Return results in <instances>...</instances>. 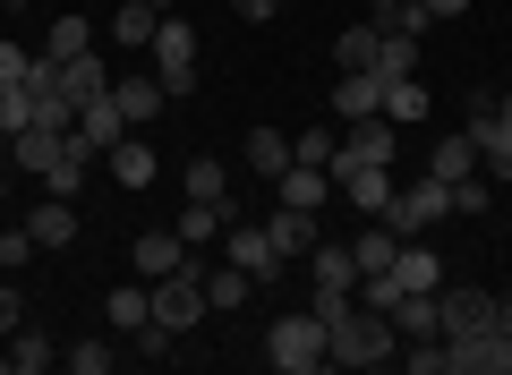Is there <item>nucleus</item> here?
<instances>
[{
    "instance_id": "1",
    "label": "nucleus",
    "mask_w": 512,
    "mask_h": 375,
    "mask_svg": "<svg viewBox=\"0 0 512 375\" xmlns=\"http://www.w3.org/2000/svg\"><path fill=\"white\" fill-rule=\"evenodd\" d=\"M325 358L333 367H393V358H402V333H393V316H376V307H350L325 333Z\"/></svg>"
},
{
    "instance_id": "2",
    "label": "nucleus",
    "mask_w": 512,
    "mask_h": 375,
    "mask_svg": "<svg viewBox=\"0 0 512 375\" xmlns=\"http://www.w3.org/2000/svg\"><path fill=\"white\" fill-rule=\"evenodd\" d=\"M265 367H282V375H316V367H333V358H325V316H316V307L274 316V324H265Z\"/></svg>"
},
{
    "instance_id": "3",
    "label": "nucleus",
    "mask_w": 512,
    "mask_h": 375,
    "mask_svg": "<svg viewBox=\"0 0 512 375\" xmlns=\"http://www.w3.org/2000/svg\"><path fill=\"white\" fill-rule=\"evenodd\" d=\"M384 222H393V231H444V222H453V179L419 171L410 188H393V205H384Z\"/></svg>"
},
{
    "instance_id": "4",
    "label": "nucleus",
    "mask_w": 512,
    "mask_h": 375,
    "mask_svg": "<svg viewBox=\"0 0 512 375\" xmlns=\"http://www.w3.org/2000/svg\"><path fill=\"white\" fill-rule=\"evenodd\" d=\"M197 316H214V307H205V273H197V256H188L180 273H163V282H154V324L188 333Z\"/></svg>"
},
{
    "instance_id": "5",
    "label": "nucleus",
    "mask_w": 512,
    "mask_h": 375,
    "mask_svg": "<svg viewBox=\"0 0 512 375\" xmlns=\"http://www.w3.org/2000/svg\"><path fill=\"white\" fill-rule=\"evenodd\" d=\"M154 77H163V94L197 86V26H180V18L154 26Z\"/></svg>"
},
{
    "instance_id": "6",
    "label": "nucleus",
    "mask_w": 512,
    "mask_h": 375,
    "mask_svg": "<svg viewBox=\"0 0 512 375\" xmlns=\"http://www.w3.org/2000/svg\"><path fill=\"white\" fill-rule=\"evenodd\" d=\"M222 248H231V265L256 273V282H274V273L291 265V256L274 248V231H265V222H239V231H222Z\"/></svg>"
},
{
    "instance_id": "7",
    "label": "nucleus",
    "mask_w": 512,
    "mask_h": 375,
    "mask_svg": "<svg viewBox=\"0 0 512 375\" xmlns=\"http://www.w3.org/2000/svg\"><path fill=\"white\" fill-rule=\"evenodd\" d=\"M333 179H342V197L359 205V214H384V205H393V171H384V162H333Z\"/></svg>"
},
{
    "instance_id": "8",
    "label": "nucleus",
    "mask_w": 512,
    "mask_h": 375,
    "mask_svg": "<svg viewBox=\"0 0 512 375\" xmlns=\"http://www.w3.org/2000/svg\"><path fill=\"white\" fill-rule=\"evenodd\" d=\"M453 375H512V341L495 333V324L487 333H461L453 341Z\"/></svg>"
},
{
    "instance_id": "9",
    "label": "nucleus",
    "mask_w": 512,
    "mask_h": 375,
    "mask_svg": "<svg viewBox=\"0 0 512 375\" xmlns=\"http://www.w3.org/2000/svg\"><path fill=\"white\" fill-rule=\"evenodd\" d=\"M436 307H444V341L487 333V324H495V290H436Z\"/></svg>"
},
{
    "instance_id": "10",
    "label": "nucleus",
    "mask_w": 512,
    "mask_h": 375,
    "mask_svg": "<svg viewBox=\"0 0 512 375\" xmlns=\"http://www.w3.org/2000/svg\"><path fill=\"white\" fill-rule=\"evenodd\" d=\"M86 162H94V145H86V137H77V128H69V137L52 145V162H43L35 179H43V188H52V197H77V179H86Z\"/></svg>"
},
{
    "instance_id": "11",
    "label": "nucleus",
    "mask_w": 512,
    "mask_h": 375,
    "mask_svg": "<svg viewBox=\"0 0 512 375\" xmlns=\"http://www.w3.org/2000/svg\"><path fill=\"white\" fill-rule=\"evenodd\" d=\"M367 111H384V77L376 69H342L333 77V120H367Z\"/></svg>"
},
{
    "instance_id": "12",
    "label": "nucleus",
    "mask_w": 512,
    "mask_h": 375,
    "mask_svg": "<svg viewBox=\"0 0 512 375\" xmlns=\"http://www.w3.org/2000/svg\"><path fill=\"white\" fill-rule=\"evenodd\" d=\"M188 256H197V248H188L180 231H146V239H137V282H163V273H180Z\"/></svg>"
},
{
    "instance_id": "13",
    "label": "nucleus",
    "mask_w": 512,
    "mask_h": 375,
    "mask_svg": "<svg viewBox=\"0 0 512 375\" xmlns=\"http://www.w3.org/2000/svg\"><path fill=\"white\" fill-rule=\"evenodd\" d=\"M393 128H402V120H384V111L350 120V137H342V162H393Z\"/></svg>"
},
{
    "instance_id": "14",
    "label": "nucleus",
    "mask_w": 512,
    "mask_h": 375,
    "mask_svg": "<svg viewBox=\"0 0 512 375\" xmlns=\"http://www.w3.org/2000/svg\"><path fill=\"white\" fill-rule=\"evenodd\" d=\"M393 282L402 290H444V256L427 248V239H402V248H393Z\"/></svg>"
},
{
    "instance_id": "15",
    "label": "nucleus",
    "mask_w": 512,
    "mask_h": 375,
    "mask_svg": "<svg viewBox=\"0 0 512 375\" xmlns=\"http://www.w3.org/2000/svg\"><path fill=\"white\" fill-rule=\"evenodd\" d=\"M111 103H120V120H128V128H146L154 111L171 103V94H163V77H111Z\"/></svg>"
},
{
    "instance_id": "16",
    "label": "nucleus",
    "mask_w": 512,
    "mask_h": 375,
    "mask_svg": "<svg viewBox=\"0 0 512 375\" xmlns=\"http://www.w3.org/2000/svg\"><path fill=\"white\" fill-rule=\"evenodd\" d=\"M77 137H86L94 154H111V145L128 137V120H120V103H111V94H94V103H77Z\"/></svg>"
},
{
    "instance_id": "17",
    "label": "nucleus",
    "mask_w": 512,
    "mask_h": 375,
    "mask_svg": "<svg viewBox=\"0 0 512 375\" xmlns=\"http://www.w3.org/2000/svg\"><path fill=\"white\" fill-rule=\"evenodd\" d=\"M265 231H274V248H282V256H308L316 239H325L308 205H274V214H265Z\"/></svg>"
},
{
    "instance_id": "18",
    "label": "nucleus",
    "mask_w": 512,
    "mask_h": 375,
    "mask_svg": "<svg viewBox=\"0 0 512 375\" xmlns=\"http://www.w3.org/2000/svg\"><path fill=\"white\" fill-rule=\"evenodd\" d=\"M103 316H111V333H137V324H154V282H120L103 299Z\"/></svg>"
},
{
    "instance_id": "19",
    "label": "nucleus",
    "mask_w": 512,
    "mask_h": 375,
    "mask_svg": "<svg viewBox=\"0 0 512 375\" xmlns=\"http://www.w3.org/2000/svg\"><path fill=\"white\" fill-rule=\"evenodd\" d=\"M60 94H69V103H94V94H111L103 52H77V60H60Z\"/></svg>"
},
{
    "instance_id": "20",
    "label": "nucleus",
    "mask_w": 512,
    "mask_h": 375,
    "mask_svg": "<svg viewBox=\"0 0 512 375\" xmlns=\"http://www.w3.org/2000/svg\"><path fill=\"white\" fill-rule=\"evenodd\" d=\"M316 290H359V256L342 248V239H316Z\"/></svg>"
},
{
    "instance_id": "21",
    "label": "nucleus",
    "mask_w": 512,
    "mask_h": 375,
    "mask_svg": "<svg viewBox=\"0 0 512 375\" xmlns=\"http://www.w3.org/2000/svg\"><path fill=\"white\" fill-rule=\"evenodd\" d=\"M427 171H436V179H470V171H478V137H470V128H453V137H436V154H427Z\"/></svg>"
},
{
    "instance_id": "22",
    "label": "nucleus",
    "mask_w": 512,
    "mask_h": 375,
    "mask_svg": "<svg viewBox=\"0 0 512 375\" xmlns=\"http://www.w3.org/2000/svg\"><path fill=\"white\" fill-rule=\"evenodd\" d=\"M376 77H419V35L384 26V35H376Z\"/></svg>"
},
{
    "instance_id": "23",
    "label": "nucleus",
    "mask_w": 512,
    "mask_h": 375,
    "mask_svg": "<svg viewBox=\"0 0 512 375\" xmlns=\"http://www.w3.org/2000/svg\"><path fill=\"white\" fill-rule=\"evenodd\" d=\"M171 231H180L188 248H205V239H222V231H231V205H205V197H188V214L171 222Z\"/></svg>"
},
{
    "instance_id": "24",
    "label": "nucleus",
    "mask_w": 512,
    "mask_h": 375,
    "mask_svg": "<svg viewBox=\"0 0 512 375\" xmlns=\"http://www.w3.org/2000/svg\"><path fill=\"white\" fill-rule=\"evenodd\" d=\"M26 231H35V248H69V239H77V214H69V197L35 205V214H26Z\"/></svg>"
},
{
    "instance_id": "25",
    "label": "nucleus",
    "mask_w": 512,
    "mask_h": 375,
    "mask_svg": "<svg viewBox=\"0 0 512 375\" xmlns=\"http://www.w3.org/2000/svg\"><path fill=\"white\" fill-rule=\"evenodd\" d=\"M111 171H120V188H146L163 162H154V145H146V137H120V145H111Z\"/></svg>"
},
{
    "instance_id": "26",
    "label": "nucleus",
    "mask_w": 512,
    "mask_h": 375,
    "mask_svg": "<svg viewBox=\"0 0 512 375\" xmlns=\"http://www.w3.org/2000/svg\"><path fill=\"white\" fill-rule=\"evenodd\" d=\"M60 367H69V375H111V367H120V350H111L103 333H86V341H69V350H60Z\"/></svg>"
},
{
    "instance_id": "27",
    "label": "nucleus",
    "mask_w": 512,
    "mask_h": 375,
    "mask_svg": "<svg viewBox=\"0 0 512 375\" xmlns=\"http://www.w3.org/2000/svg\"><path fill=\"white\" fill-rule=\"evenodd\" d=\"M427 103H436V94H427L419 77H384V120H427Z\"/></svg>"
},
{
    "instance_id": "28",
    "label": "nucleus",
    "mask_w": 512,
    "mask_h": 375,
    "mask_svg": "<svg viewBox=\"0 0 512 375\" xmlns=\"http://www.w3.org/2000/svg\"><path fill=\"white\" fill-rule=\"evenodd\" d=\"M154 26H163V0H120L111 35H120V43H154Z\"/></svg>"
},
{
    "instance_id": "29",
    "label": "nucleus",
    "mask_w": 512,
    "mask_h": 375,
    "mask_svg": "<svg viewBox=\"0 0 512 375\" xmlns=\"http://www.w3.org/2000/svg\"><path fill=\"white\" fill-rule=\"evenodd\" d=\"M274 188H282V205H308V214L325 205V171H316V162H291V171H282Z\"/></svg>"
},
{
    "instance_id": "30",
    "label": "nucleus",
    "mask_w": 512,
    "mask_h": 375,
    "mask_svg": "<svg viewBox=\"0 0 512 375\" xmlns=\"http://www.w3.org/2000/svg\"><path fill=\"white\" fill-rule=\"evenodd\" d=\"M393 248H402V231H393V222H384V231H359V239H350L359 273H393Z\"/></svg>"
},
{
    "instance_id": "31",
    "label": "nucleus",
    "mask_w": 512,
    "mask_h": 375,
    "mask_svg": "<svg viewBox=\"0 0 512 375\" xmlns=\"http://www.w3.org/2000/svg\"><path fill=\"white\" fill-rule=\"evenodd\" d=\"M248 299H256V273H239V265L205 273V307H248Z\"/></svg>"
},
{
    "instance_id": "32",
    "label": "nucleus",
    "mask_w": 512,
    "mask_h": 375,
    "mask_svg": "<svg viewBox=\"0 0 512 375\" xmlns=\"http://www.w3.org/2000/svg\"><path fill=\"white\" fill-rule=\"evenodd\" d=\"M9 358H18V375H52V333L18 324V333H9Z\"/></svg>"
},
{
    "instance_id": "33",
    "label": "nucleus",
    "mask_w": 512,
    "mask_h": 375,
    "mask_svg": "<svg viewBox=\"0 0 512 375\" xmlns=\"http://www.w3.org/2000/svg\"><path fill=\"white\" fill-rule=\"evenodd\" d=\"M94 52V18H52V43H43V60H77Z\"/></svg>"
},
{
    "instance_id": "34",
    "label": "nucleus",
    "mask_w": 512,
    "mask_h": 375,
    "mask_svg": "<svg viewBox=\"0 0 512 375\" xmlns=\"http://www.w3.org/2000/svg\"><path fill=\"white\" fill-rule=\"evenodd\" d=\"M248 162H256V179H282V171H291V137L256 128V137H248Z\"/></svg>"
},
{
    "instance_id": "35",
    "label": "nucleus",
    "mask_w": 512,
    "mask_h": 375,
    "mask_svg": "<svg viewBox=\"0 0 512 375\" xmlns=\"http://www.w3.org/2000/svg\"><path fill=\"white\" fill-rule=\"evenodd\" d=\"M376 35H384V18H376V26H342L333 60H342V69H376Z\"/></svg>"
},
{
    "instance_id": "36",
    "label": "nucleus",
    "mask_w": 512,
    "mask_h": 375,
    "mask_svg": "<svg viewBox=\"0 0 512 375\" xmlns=\"http://www.w3.org/2000/svg\"><path fill=\"white\" fill-rule=\"evenodd\" d=\"M60 137H69V128H43V120H35V128H18V137H9V145H18V171H43Z\"/></svg>"
},
{
    "instance_id": "37",
    "label": "nucleus",
    "mask_w": 512,
    "mask_h": 375,
    "mask_svg": "<svg viewBox=\"0 0 512 375\" xmlns=\"http://www.w3.org/2000/svg\"><path fill=\"white\" fill-rule=\"evenodd\" d=\"M461 214H470V222H478V214H495V179H487V171L453 179V222H461Z\"/></svg>"
},
{
    "instance_id": "38",
    "label": "nucleus",
    "mask_w": 512,
    "mask_h": 375,
    "mask_svg": "<svg viewBox=\"0 0 512 375\" xmlns=\"http://www.w3.org/2000/svg\"><path fill=\"white\" fill-rule=\"evenodd\" d=\"M291 162H316V171H333V162H342V137H333V128H308V137H291Z\"/></svg>"
},
{
    "instance_id": "39",
    "label": "nucleus",
    "mask_w": 512,
    "mask_h": 375,
    "mask_svg": "<svg viewBox=\"0 0 512 375\" xmlns=\"http://www.w3.org/2000/svg\"><path fill=\"white\" fill-rule=\"evenodd\" d=\"M188 197H205V205H231V171H222V162H188Z\"/></svg>"
},
{
    "instance_id": "40",
    "label": "nucleus",
    "mask_w": 512,
    "mask_h": 375,
    "mask_svg": "<svg viewBox=\"0 0 512 375\" xmlns=\"http://www.w3.org/2000/svg\"><path fill=\"white\" fill-rule=\"evenodd\" d=\"M26 77H35V52L26 43H0V86H26Z\"/></svg>"
},
{
    "instance_id": "41",
    "label": "nucleus",
    "mask_w": 512,
    "mask_h": 375,
    "mask_svg": "<svg viewBox=\"0 0 512 375\" xmlns=\"http://www.w3.org/2000/svg\"><path fill=\"white\" fill-rule=\"evenodd\" d=\"M18 324H26V290H9V282H0V341L18 333Z\"/></svg>"
},
{
    "instance_id": "42",
    "label": "nucleus",
    "mask_w": 512,
    "mask_h": 375,
    "mask_svg": "<svg viewBox=\"0 0 512 375\" xmlns=\"http://www.w3.org/2000/svg\"><path fill=\"white\" fill-rule=\"evenodd\" d=\"M35 256V231H0V265H26Z\"/></svg>"
},
{
    "instance_id": "43",
    "label": "nucleus",
    "mask_w": 512,
    "mask_h": 375,
    "mask_svg": "<svg viewBox=\"0 0 512 375\" xmlns=\"http://www.w3.org/2000/svg\"><path fill=\"white\" fill-rule=\"evenodd\" d=\"M384 26H402V35H427V26H436V18H427L419 0H402V9H393V18H384Z\"/></svg>"
},
{
    "instance_id": "44",
    "label": "nucleus",
    "mask_w": 512,
    "mask_h": 375,
    "mask_svg": "<svg viewBox=\"0 0 512 375\" xmlns=\"http://www.w3.org/2000/svg\"><path fill=\"white\" fill-rule=\"evenodd\" d=\"M231 9H239V18H248V26H265V18H274V9H282V0H231Z\"/></svg>"
},
{
    "instance_id": "45",
    "label": "nucleus",
    "mask_w": 512,
    "mask_h": 375,
    "mask_svg": "<svg viewBox=\"0 0 512 375\" xmlns=\"http://www.w3.org/2000/svg\"><path fill=\"white\" fill-rule=\"evenodd\" d=\"M419 9H427L436 26H444V18H470V0H419Z\"/></svg>"
},
{
    "instance_id": "46",
    "label": "nucleus",
    "mask_w": 512,
    "mask_h": 375,
    "mask_svg": "<svg viewBox=\"0 0 512 375\" xmlns=\"http://www.w3.org/2000/svg\"><path fill=\"white\" fill-rule=\"evenodd\" d=\"M495 333L512 341V290H495Z\"/></svg>"
},
{
    "instance_id": "47",
    "label": "nucleus",
    "mask_w": 512,
    "mask_h": 375,
    "mask_svg": "<svg viewBox=\"0 0 512 375\" xmlns=\"http://www.w3.org/2000/svg\"><path fill=\"white\" fill-rule=\"evenodd\" d=\"M495 120H512V94H495Z\"/></svg>"
},
{
    "instance_id": "48",
    "label": "nucleus",
    "mask_w": 512,
    "mask_h": 375,
    "mask_svg": "<svg viewBox=\"0 0 512 375\" xmlns=\"http://www.w3.org/2000/svg\"><path fill=\"white\" fill-rule=\"evenodd\" d=\"M367 9H384V18H393V9H402V0H367Z\"/></svg>"
},
{
    "instance_id": "49",
    "label": "nucleus",
    "mask_w": 512,
    "mask_h": 375,
    "mask_svg": "<svg viewBox=\"0 0 512 375\" xmlns=\"http://www.w3.org/2000/svg\"><path fill=\"white\" fill-rule=\"evenodd\" d=\"M0 197H9V179H0Z\"/></svg>"
},
{
    "instance_id": "50",
    "label": "nucleus",
    "mask_w": 512,
    "mask_h": 375,
    "mask_svg": "<svg viewBox=\"0 0 512 375\" xmlns=\"http://www.w3.org/2000/svg\"><path fill=\"white\" fill-rule=\"evenodd\" d=\"M0 9H9V0H0Z\"/></svg>"
}]
</instances>
